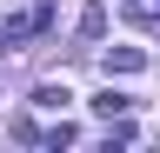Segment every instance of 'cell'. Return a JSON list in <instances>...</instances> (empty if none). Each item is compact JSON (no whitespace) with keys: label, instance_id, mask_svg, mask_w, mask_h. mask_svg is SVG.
Instances as JSON below:
<instances>
[{"label":"cell","instance_id":"cell-1","mask_svg":"<svg viewBox=\"0 0 160 153\" xmlns=\"http://www.w3.org/2000/svg\"><path fill=\"white\" fill-rule=\"evenodd\" d=\"M127 20L140 33H160V0H127Z\"/></svg>","mask_w":160,"mask_h":153},{"label":"cell","instance_id":"cell-2","mask_svg":"<svg viewBox=\"0 0 160 153\" xmlns=\"http://www.w3.org/2000/svg\"><path fill=\"white\" fill-rule=\"evenodd\" d=\"M140 67H147L140 47H113V53H107V73H140Z\"/></svg>","mask_w":160,"mask_h":153},{"label":"cell","instance_id":"cell-3","mask_svg":"<svg viewBox=\"0 0 160 153\" xmlns=\"http://www.w3.org/2000/svg\"><path fill=\"white\" fill-rule=\"evenodd\" d=\"M100 33H107V7H100V0H93V7L80 13V40H100Z\"/></svg>","mask_w":160,"mask_h":153},{"label":"cell","instance_id":"cell-4","mask_svg":"<svg viewBox=\"0 0 160 153\" xmlns=\"http://www.w3.org/2000/svg\"><path fill=\"white\" fill-rule=\"evenodd\" d=\"M93 113H100V120H120V113H127V93H113V87H107V93L93 100Z\"/></svg>","mask_w":160,"mask_h":153},{"label":"cell","instance_id":"cell-5","mask_svg":"<svg viewBox=\"0 0 160 153\" xmlns=\"http://www.w3.org/2000/svg\"><path fill=\"white\" fill-rule=\"evenodd\" d=\"M67 100H73L67 87H40V93H33V107H47V113H53V107H67Z\"/></svg>","mask_w":160,"mask_h":153},{"label":"cell","instance_id":"cell-6","mask_svg":"<svg viewBox=\"0 0 160 153\" xmlns=\"http://www.w3.org/2000/svg\"><path fill=\"white\" fill-rule=\"evenodd\" d=\"M20 7H33V0H0V20H7V13H20Z\"/></svg>","mask_w":160,"mask_h":153}]
</instances>
